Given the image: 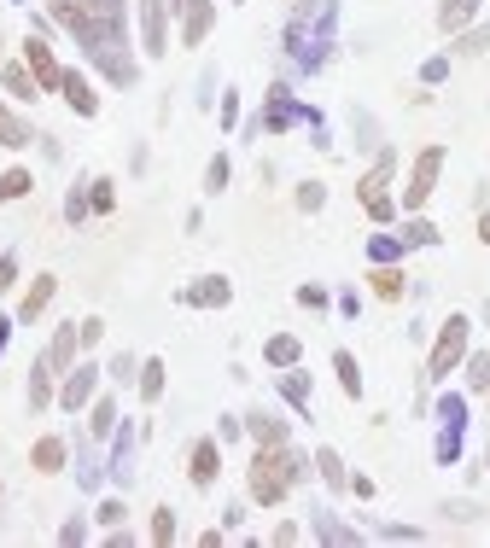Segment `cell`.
<instances>
[{"label":"cell","instance_id":"45","mask_svg":"<svg viewBox=\"0 0 490 548\" xmlns=\"http://www.w3.org/2000/svg\"><path fill=\"white\" fill-rule=\"evenodd\" d=\"M444 76H450V59H444V53H432V59L420 65V82H426V88H438Z\"/></svg>","mask_w":490,"mask_h":548},{"label":"cell","instance_id":"46","mask_svg":"<svg viewBox=\"0 0 490 548\" xmlns=\"http://www.w3.org/2000/svg\"><path fill=\"white\" fill-rule=\"evenodd\" d=\"M327 205V187H321V181H304V187H298V210H321Z\"/></svg>","mask_w":490,"mask_h":548},{"label":"cell","instance_id":"8","mask_svg":"<svg viewBox=\"0 0 490 548\" xmlns=\"http://www.w3.org/2000/svg\"><path fill=\"white\" fill-rule=\"evenodd\" d=\"M438 170H444V146H426V152L415 158V170H409V187H403V210H409V216H415V210L432 199Z\"/></svg>","mask_w":490,"mask_h":548},{"label":"cell","instance_id":"22","mask_svg":"<svg viewBox=\"0 0 490 548\" xmlns=\"http://www.w3.org/2000/svg\"><path fill=\"white\" fill-rule=\"evenodd\" d=\"M0 88H6L12 100H41V82L30 76V65H6L0 70Z\"/></svg>","mask_w":490,"mask_h":548},{"label":"cell","instance_id":"31","mask_svg":"<svg viewBox=\"0 0 490 548\" xmlns=\"http://www.w3.org/2000/svg\"><path fill=\"white\" fill-rule=\"evenodd\" d=\"M263 362H269V368H292V362H298V339H292V333H275V339L263 344Z\"/></svg>","mask_w":490,"mask_h":548},{"label":"cell","instance_id":"34","mask_svg":"<svg viewBox=\"0 0 490 548\" xmlns=\"http://www.w3.org/2000/svg\"><path fill=\"white\" fill-rule=\"evenodd\" d=\"M403 251H409L403 234H374V240H368V263H397Z\"/></svg>","mask_w":490,"mask_h":548},{"label":"cell","instance_id":"32","mask_svg":"<svg viewBox=\"0 0 490 548\" xmlns=\"http://www.w3.org/2000/svg\"><path fill=\"white\" fill-rule=\"evenodd\" d=\"M333 374H339V385H345V397H362V368H356L350 350H333Z\"/></svg>","mask_w":490,"mask_h":548},{"label":"cell","instance_id":"21","mask_svg":"<svg viewBox=\"0 0 490 548\" xmlns=\"http://www.w3.org/2000/svg\"><path fill=\"white\" fill-rule=\"evenodd\" d=\"M245 432H251L257 444H286V420H275L269 409H251V414H245Z\"/></svg>","mask_w":490,"mask_h":548},{"label":"cell","instance_id":"2","mask_svg":"<svg viewBox=\"0 0 490 548\" xmlns=\"http://www.w3.org/2000/svg\"><path fill=\"white\" fill-rule=\"evenodd\" d=\"M310 479V455H298L292 444H257V461H251V502H263V508H275L280 496L292 490V484Z\"/></svg>","mask_w":490,"mask_h":548},{"label":"cell","instance_id":"47","mask_svg":"<svg viewBox=\"0 0 490 548\" xmlns=\"http://www.w3.org/2000/svg\"><path fill=\"white\" fill-rule=\"evenodd\" d=\"M59 543H65V548L88 543V519H65V525H59Z\"/></svg>","mask_w":490,"mask_h":548},{"label":"cell","instance_id":"54","mask_svg":"<svg viewBox=\"0 0 490 548\" xmlns=\"http://www.w3.org/2000/svg\"><path fill=\"white\" fill-rule=\"evenodd\" d=\"M479 240L490 245V210H485V216H479Z\"/></svg>","mask_w":490,"mask_h":548},{"label":"cell","instance_id":"20","mask_svg":"<svg viewBox=\"0 0 490 548\" xmlns=\"http://www.w3.org/2000/svg\"><path fill=\"white\" fill-rule=\"evenodd\" d=\"M280 397H286L298 414H310V374H304L298 362H292V368H280Z\"/></svg>","mask_w":490,"mask_h":548},{"label":"cell","instance_id":"38","mask_svg":"<svg viewBox=\"0 0 490 548\" xmlns=\"http://www.w3.org/2000/svg\"><path fill=\"white\" fill-rule=\"evenodd\" d=\"M490 47V18L473 24V30H455V53H485Z\"/></svg>","mask_w":490,"mask_h":548},{"label":"cell","instance_id":"57","mask_svg":"<svg viewBox=\"0 0 490 548\" xmlns=\"http://www.w3.org/2000/svg\"><path fill=\"white\" fill-rule=\"evenodd\" d=\"M485 467H490V455H485Z\"/></svg>","mask_w":490,"mask_h":548},{"label":"cell","instance_id":"44","mask_svg":"<svg viewBox=\"0 0 490 548\" xmlns=\"http://www.w3.org/2000/svg\"><path fill=\"white\" fill-rule=\"evenodd\" d=\"M438 420H467V397L461 391H444L438 397Z\"/></svg>","mask_w":490,"mask_h":548},{"label":"cell","instance_id":"6","mask_svg":"<svg viewBox=\"0 0 490 548\" xmlns=\"http://www.w3.org/2000/svg\"><path fill=\"white\" fill-rule=\"evenodd\" d=\"M286 53H292V65L298 70H321L327 59H333V41L315 35L304 18H292V24H286Z\"/></svg>","mask_w":490,"mask_h":548},{"label":"cell","instance_id":"16","mask_svg":"<svg viewBox=\"0 0 490 548\" xmlns=\"http://www.w3.org/2000/svg\"><path fill=\"white\" fill-rule=\"evenodd\" d=\"M59 94H65V105L76 111V117H94L100 111V94H94V82L82 76V70H65V82H59Z\"/></svg>","mask_w":490,"mask_h":548},{"label":"cell","instance_id":"26","mask_svg":"<svg viewBox=\"0 0 490 548\" xmlns=\"http://www.w3.org/2000/svg\"><path fill=\"white\" fill-rule=\"evenodd\" d=\"M117 432V403L111 397H94L88 403V438H111Z\"/></svg>","mask_w":490,"mask_h":548},{"label":"cell","instance_id":"7","mask_svg":"<svg viewBox=\"0 0 490 548\" xmlns=\"http://www.w3.org/2000/svg\"><path fill=\"white\" fill-rule=\"evenodd\" d=\"M135 18H140V47L152 59L170 53V0H135Z\"/></svg>","mask_w":490,"mask_h":548},{"label":"cell","instance_id":"55","mask_svg":"<svg viewBox=\"0 0 490 548\" xmlns=\"http://www.w3.org/2000/svg\"><path fill=\"white\" fill-rule=\"evenodd\" d=\"M6 339H12V321H6V315H0V350H6Z\"/></svg>","mask_w":490,"mask_h":548},{"label":"cell","instance_id":"39","mask_svg":"<svg viewBox=\"0 0 490 548\" xmlns=\"http://www.w3.org/2000/svg\"><path fill=\"white\" fill-rule=\"evenodd\" d=\"M158 548H170L175 543V508H152V531H146Z\"/></svg>","mask_w":490,"mask_h":548},{"label":"cell","instance_id":"49","mask_svg":"<svg viewBox=\"0 0 490 548\" xmlns=\"http://www.w3.org/2000/svg\"><path fill=\"white\" fill-rule=\"evenodd\" d=\"M380 537H385V543H420L415 525H380Z\"/></svg>","mask_w":490,"mask_h":548},{"label":"cell","instance_id":"25","mask_svg":"<svg viewBox=\"0 0 490 548\" xmlns=\"http://www.w3.org/2000/svg\"><path fill=\"white\" fill-rule=\"evenodd\" d=\"M368 280H374V298H385V304H397V298H403V269H397V263H374Z\"/></svg>","mask_w":490,"mask_h":548},{"label":"cell","instance_id":"24","mask_svg":"<svg viewBox=\"0 0 490 548\" xmlns=\"http://www.w3.org/2000/svg\"><path fill=\"white\" fill-rule=\"evenodd\" d=\"M30 140H41V135H35V129H30V123H24V117H12V111L0 105V146H12V152H24Z\"/></svg>","mask_w":490,"mask_h":548},{"label":"cell","instance_id":"41","mask_svg":"<svg viewBox=\"0 0 490 548\" xmlns=\"http://www.w3.org/2000/svg\"><path fill=\"white\" fill-rule=\"evenodd\" d=\"M403 245H438V228H432L426 216H415V222L403 228Z\"/></svg>","mask_w":490,"mask_h":548},{"label":"cell","instance_id":"12","mask_svg":"<svg viewBox=\"0 0 490 548\" xmlns=\"http://www.w3.org/2000/svg\"><path fill=\"white\" fill-rule=\"evenodd\" d=\"M94 391H100V368H94V362H82V368H70V374H65V385H59V403L76 414V409H88V403H94Z\"/></svg>","mask_w":490,"mask_h":548},{"label":"cell","instance_id":"18","mask_svg":"<svg viewBox=\"0 0 490 548\" xmlns=\"http://www.w3.org/2000/svg\"><path fill=\"white\" fill-rule=\"evenodd\" d=\"M461 444H467V420H438V444H432L438 467H455L461 461Z\"/></svg>","mask_w":490,"mask_h":548},{"label":"cell","instance_id":"52","mask_svg":"<svg viewBox=\"0 0 490 548\" xmlns=\"http://www.w3.org/2000/svg\"><path fill=\"white\" fill-rule=\"evenodd\" d=\"M6 286H18V257H12V251L0 257V292H6Z\"/></svg>","mask_w":490,"mask_h":548},{"label":"cell","instance_id":"58","mask_svg":"<svg viewBox=\"0 0 490 548\" xmlns=\"http://www.w3.org/2000/svg\"><path fill=\"white\" fill-rule=\"evenodd\" d=\"M485 391H490V385H485Z\"/></svg>","mask_w":490,"mask_h":548},{"label":"cell","instance_id":"30","mask_svg":"<svg viewBox=\"0 0 490 548\" xmlns=\"http://www.w3.org/2000/svg\"><path fill=\"white\" fill-rule=\"evenodd\" d=\"M315 473L333 484V490H350V473H345V461H339V449H315Z\"/></svg>","mask_w":490,"mask_h":548},{"label":"cell","instance_id":"10","mask_svg":"<svg viewBox=\"0 0 490 548\" xmlns=\"http://www.w3.org/2000/svg\"><path fill=\"white\" fill-rule=\"evenodd\" d=\"M175 18H181V47H199L216 24V0H170Z\"/></svg>","mask_w":490,"mask_h":548},{"label":"cell","instance_id":"5","mask_svg":"<svg viewBox=\"0 0 490 548\" xmlns=\"http://www.w3.org/2000/svg\"><path fill=\"white\" fill-rule=\"evenodd\" d=\"M391 170H397V152H391V146H380L374 170H368L362 181H356V199H362V210H368L374 222H391V216H397V205H391V193H385V187H391Z\"/></svg>","mask_w":490,"mask_h":548},{"label":"cell","instance_id":"37","mask_svg":"<svg viewBox=\"0 0 490 548\" xmlns=\"http://www.w3.org/2000/svg\"><path fill=\"white\" fill-rule=\"evenodd\" d=\"M117 205V181H105V175H94V181H88V210H111Z\"/></svg>","mask_w":490,"mask_h":548},{"label":"cell","instance_id":"56","mask_svg":"<svg viewBox=\"0 0 490 548\" xmlns=\"http://www.w3.org/2000/svg\"><path fill=\"white\" fill-rule=\"evenodd\" d=\"M485 321H490V298H485Z\"/></svg>","mask_w":490,"mask_h":548},{"label":"cell","instance_id":"36","mask_svg":"<svg viewBox=\"0 0 490 548\" xmlns=\"http://www.w3.org/2000/svg\"><path fill=\"white\" fill-rule=\"evenodd\" d=\"M228 175H234V164L216 152V158L205 164V193H210V199H216V193H228Z\"/></svg>","mask_w":490,"mask_h":548},{"label":"cell","instance_id":"42","mask_svg":"<svg viewBox=\"0 0 490 548\" xmlns=\"http://www.w3.org/2000/svg\"><path fill=\"white\" fill-rule=\"evenodd\" d=\"M105 374L117 379V385H135V374H140V368H135V356H129V350H117V356H111V368H105Z\"/></svg>","mask_w":490,"mask_h":548},{"label":"cell","instance_id":"9","mask_svg":"<svg viewBox=\"0 0 490 548\" xmlns=\"http://www.w3.org/2000/svg\"><path fill=\"white\" fill-rule=\"evenodd\" d=\"M24 65H30V76L41 82V94H53V88L65 82V70H59V59H53V47H47L41 30H30V41H24Z\"/></svg>","mask_w":490,"mask_h":548},{"label":"cell","instance_id":"13","mask_svg":"<svg viewBox=\"0 0 490 548\" xmlns=\"http://www.w3.org/2000/svg\"><path fill=\"white\" fill-rule=\"evenodd\" d=\"M228 298H234V286L222 274H199L193 286H181V304H193V309H222Z\"/></svg>","mask_w":490,"mask_h":548},{"label":"cell","instance_id":"33","mask_svg":"<svg viewBox=\"0 0 490 548\" xmlns=\"http://www.w3.org/2000/svg\"><path fill=\"white\" fill-rule=\"evenodd\" d=\"M473 12H479V0H438V24H444L450 35L461 30V24H467Z\"/></svg>","mask_w":490,"mask_h":548},{"label":"cell","instance_id":"43","mask_svg":"<svg viewBox=\"0 0 490 548\" xmlns=\"http://www.w3.org/2000/svg\"><path fill=\"white\" fill-rule=\"evenodd\" d=\"M461 362H467V385H473V391H485V385H490V356H461Z\"/></svg>","mask_w":490,"mask_h":548},{"label":"cell","instance_id":"29","mask_svg":"<svg viewBox=\"0 0 490 548\" xmlns=\"http://www.w3.org/2000/svg\"><path fill=\"white\" fill-rule=\"evenodd\" d=\"M47 403H53V368H47V362L35 356V368H30V409L41 414Z\"/></svg>","mask_w":490,"mask_h":548},{"label":"cell","instance_id":"14","mask_svg":"<svg viewBox=\"0 0 490 548\" xmlns=\"http://www.w3.org/2000/svg\"><path fill=\"white\" fill-rule=\"evenodd\" d=\"M105 473H111L117 484H135V426H129V420H117V444H111Z\"/></svg>","mask_w":490,"mask_h":548},{"label":"cell","instance_id":"19","mask_svg":"<svg viewBox=\"0 0 490 548\" xmlns=\"http://www.w3.org/2000/svg\"><path fill=\"white\" fill-rule=\"evenodd\" d=\"M53 292H59V280H53V274H35V280H30V292H24V304H18V321L30 327L35 315L53 304Z\"/></svg>","mask_w":490,"mask_h":548},{"label":"cell","instance_id":"51","mask_svg":"<svg viewBox=\"0 0 490 548\" xmlns=\"http://www.w3.org/2000/svg\"><path fill=\"white\" fill-rule=\"evenodd\" d=\"M298 304L304 309H327V292H321V286H298Z\"/></svg>","mask_w":490,"mask_h":548},{"label":"cell","instance_id":"35","mask_svg":"<svg viewBox=\"0 0 490 548\" xmlns=\"http://www.w3.org/2000/svg\"><path fill=\"white\" fill-rule=\"evenodd\" d=\"M35 187V175L30 170H0V205H12V199H24Z\"/></svg>","mask_w":490,"mask_h":548},{"label":"cell","instance_id":"4","mask_svg":"<svg viewBox=\"0 0 490 548\" xmlns=\"http://www.w3.org/2000/svg\"><path fill=\"white\" fill-rule=\"evenodd\" d=\"M467 339H473V321L455 309L450 321L438 327V344H432V356H426V379H450L461 368V356H467Z\"/></svg>","mask_w":490,"mask_h":548},{"label":"cell","instance_id":"53","mask_svg":"<svg viewBox=\"0 0 490 548\" xmlns=\"http://www.w3.org/2000/svg\"><path fill=\"white\" fill-rule=\"evenodd\" d=\"M94 519H100V525H123V502H100V514Z\"/></svg>","mask_w":490,"mask_h":548},{"label":"cell","instance_id":"27","mask_svg":"<svg viewBox=\"0 0 490 548\" xmlns=\"http://www.w3.org/2000/svg\"><path fill=\"white\" fill-rule=\"evenodd\" d=\"M30 467L35 473H59V467H65V438H41V444L30 449Z\"/></svg>","mask_w":490,"mask_h":548},{"label":"cell","instance_id":"23","mask_svg":"<svg viewBox=\"0 0 490 548\" xmlns=\"http://www.w3.org/2000/svg\"><path fill=\"white\" fill-rule=\"evenodd\" d=\"M100 479H105V461L94 455V444L82 438V444H76V484H82V490H100Z\"/></svg>","mask_w":490,"mask_h":548},{"label":"cell","instance_id":"3","mask_svg":"<svg viewBox=\"0 0 490 548\" xmlns=\"http://www.w3.org/2000/svg\"><path fill=\"white\" fill-rule=\"evenodd\" d=\"M292 123H310L315 146H327V123H321V111L298 105V94H292L286 82H275V88H269V100H263V117H251V129H245V135H286Z\"/></svg>","mask_w":490,"mask_h":548},{"label":"cell","instance_id":"40","mask_svg":"<svg viewBox=\"0 0 490 548\" xmlns=\"http://www.w3.org/2000/svg\"><path fill=\"white\" fill-rule=\"evenodd\" d=\"M82 216H88V181H82V187H70V193H65V222L76 228Z\"/></svg>","mask_w":490,"mask_h":548},{"label":"cell","instance_id":"17","mask_svg":"<svg viewBox=\"0 0 490 548\" xmlns=\"http://www.w3.org/2000/svg\"><path fill=\"white\" fill-rule=\"evenodd\" d=\"M76 344H82V333H76V321H70V327H59V333H53V344H47V356H41V362H47L53 374H70V362H76Z\"/></svg>","mask_w":490,"mask_h":548},{"label":"cell","instance_id":"11","mask_svg":"<svg viewBox=\"0 0 490 548\" xmlns=\"http://www.w3.org/2000/svg\"><path fill=\"white\" fill-rule=\"evenodd\" d=\"M310 537H315V543H327V548H356V543H362V531L345 525L333 508H310Z\"/></svg>","mask_w":490,"mask_h":548},{"label":"cell","instance_id":"48","mask_svg":"<svg viewBox=\"0 0 490 548\" xmlns=\"http://www.w3.org/2000/svg\"><path fill=\"white\" fill-rule=\"evenodd\" d=\"M76 333H82V344L94 350V344L105 339V321H100V315H88V321H76Z\"/></svg>","mask_w":490,"mask_h":548},{"label":"cell","instance_id":"28","mask_svg":"<svg viewBox=\"0 0 490 548\" xmlns=\"http://www.w3.org/2000/svg\"><path fill=\"white\" fill-rule=\"evenodd\" d=\"M135 385H140V403H158V397H164V362H158V356H146Z\"/></svg>","mask_w":490,"mask_h":548},{"label":"cell","instance_id":"50","mask_svg":"<svg viewBox=\"0 0 490 548\" xmlns=\"http://www.w3.org/2000/svg\"><path fill=\"white\" fill-rule=\"evenodd\" d=\"M234 123H240V94L228 88V94H222V129H234Z\"/></svg>","mask_w":490,"mask_h":548},{"label":"cell","instance_id":"15","mask_svg":"<svg viewBox=\"0 0 490 548\" xmlns=\"http://www.w3.org/2000/svg\"><path fill=\"white\" fill-rule=\"evenodd\" d=\"M216 473H222V449H216V438H199V444H193V455H187V479L199 484V490H210V484H216Z\"/></svg>","mask_w":490,"mask_h":548},{"label":"cell","instance_id":"1","mask_svg":"<svg viewBox=\"0 0 490 548\" xmlns=\"http://www.w3.org/2000/svg\"><path fill=\"white\" fill-rule=\"evenodd\" d=\"M47 12L76 35V47L88 53V65L105 82L135 88V53H129V0H47Z\"/></svg>","mask_w":490,"mask_h":548}]
</instances>
